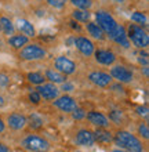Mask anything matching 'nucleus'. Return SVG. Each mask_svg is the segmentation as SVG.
Instances as JSON below:
<instances>
[{
  "label": "nucleus",
  "instance_id": "nucleus-22",
  "mask_svg": "<svg viewBox=\"0 0 149 152\" xmlns=\"http://www.w3.org/2000/svg\"><path fill=\"white\" fill-rule=\"evenodd\" d=\"M26 120H28L26 126H29L32 130H39V129L43 127V118L36 112H33L29 116H26Z\"/></svg>",
  "mask_w": 149,
  "mask_h": 152
},
{
  "label": "nucleus",
  "instance_id": "nucleus-9",
  "mask_svg": "<svg viewBox=\"0 0 149 152\" xmlns=\"http://www.w3.org/2000/svg\"><path fill=\"white\" fill-rule=\"evenodd\" d=\"M54 68H55V71L61 72L65 76L73 75V73L76 72V64L71 58L64 57V56L57 57L55 60H54Z\"/></svg>",
  "mask_w": 149,
  "mask_h": 152
},
{
  "label": "nucleus",
  "instance_id": "nucleus-8",
  "mask_svg": "<svg viewBox=\"0 0 149 152\" xmlns=\"http://www.w3.org/2000/svg\"><path fill=\"white\" fill-rule=\"evenodd\" d=\"M52 102V107L57 108L58 111L61 112H65V113H71L73 109L77 107V102L76 100L73 98V97L68 96V94H65V96H58Z\"/></svg>",
  "mask_w": 149,
  "mask_h": 152
},
{
  "label": "nucleus",
  "instance_id": "nucleus-4",
  "mask_svg": "<svg viewBox=\"0 0 149 152\" xmlns=\"http://www.w3.org/2000/svg\"><path fill=\"white\" fill-rule=\"evenodd\" d=\"M46 56H47V51L40 44L36 43L25 44L22 48H20V53H18V57L24 61H40L44 60Z\"/></svg>",
  "mask_w": 149,
  "mask_h": 152
},
{
  "label": "nucleus",
  "instance_id": "nucleus-12",
  "mask_svg": "<svg viewBox=\"0 0 149 152\" xmlns=\"http://www.w3.org/2000/svg\"><path fill=\"white\" fill-rule=\"evenodd\" d=\"M108 37L110 40H113L116 44L121 46V47L130 48V44L131 43H130L129 37H127V31H126V28L123 25H117V28L115 29L112 33H109Z\"/></svg>",
  "mask_w": 149,
  "mask_h": 152
},
{
  "label": "nucleus",
  "instance_id": "nucleus-40",
  "mask_svg": "<svg viewBox=\"0 0 149 152\" xmlns=\"http://www.w3.org/2000/svg\"><path fill=\"white\" fill-rule=\"evenodd\" d=\"M142 73H144V76H145V77H148V73H149L148 66H144V69H142Z\"/></svg>",
  "mask_w": 149,
  "mask_h": 152
},
{
  "label": "nucleus",
  "instance_id": "nucleus-3",
  "mask_svg": "<svg viewBox=\"0 0 149 152\" xmlns=\"http://www.w3.org/2000/svg\"><path fill=\"white\" fill-rule=\"evenodd\" d=\"M127 37H129L130 43H133L134 46L140 50H144L149 46V36L145 29H142V26L137 24H131L129 26V32H127Z\"/></svg>",
  "mask_w": 149,
  "mask_h": 152
},
{
  "label": "nucleus",
  "instance_id": "nucleus-24",
  "mask_svg": "<svg viewBox=\"0 0 149 152\" xmlns=\"http://www.w3.org/2000/svg\"><path fill=\"white\" fill-rule=\"evenodd\" d=\"M72 17H73V20L79 21V22H89L90 18H91V12H90L89 10L76 8V10L72 12Z\"/></svg>",
  "mask_w": 149,
  "mask_h": 152
},
{
  "label": "nucleus",
  "instance_id": "nucleus-6",
  "mask_svg": "<svg viewBox=\"0 0 149 152\" xmlns=\"http://www.w3.org/2000/svg\"><path fill=\"white\" fill-rule=\"evenodd\" d=\"M6 126H7L10 130L12 132H21V130H24L26 127V123H28V120H26V116L24 113L21 112H11L8 113L6 116Z\"/></svg>",
  "mask_w": 149,
  "mask_h": 152
},
{
  "label": "nucleus",
  "instance_id": "nucleus-11",
  "mask_svg": "<svg viewBox=\"0 0 149 152\" xmlns=\"http://www.w3.org/2000/svg\"><path fill=\"white\" fill-rule=\"evenodd\" d=\"M36 91L40 94V97L46 101H54L57 97L60 96V88L57 87L54 83H43L39 84Z\"/></svg>",
  "mask_w": 149,
  "mask_h": 152
},
{
  "label": "nucleus",
  "instance_id": "nucleus-34",
  "mask_svg": "<svg viewBox=\"0 0 149 152\" xmlns=\"http://www.w3.org/2000/svg\"><path fill=\"white\" fill-rule=\"evenodd\" d=\"M47 1L55 8H62L65 6V0H47Z\"/></svg>",
  "mask_w": 149,
  "mask_h": 152
},
{
  "label": "nucleus",
  "instance_id": "nucleus-28",
  "mask_svg": "<svg viewBox=\"0 0 149 152\" xmlns=\"http://www.w3.org/2000/svg\"><path fill=\"white\" fill-rule=\"evenodd\" d=\"M137 133H138V136L141 137V138H144V140H148V138H149L148 124L144 123V122H141V123L138 124V127H137Z\"/></svg>",
  "mask_w": 149,
  "mask_h": 152
},
{
  "label": "nucleus",
  "instance_id": "nucleus-45",
  "mask_svg": "<svg viewBox=\"0 0 149 152\" xmlns=\"http://www.w3.org/2000/svg\"><path fill=\"white\" fill-rule=\"evenodd\" d=\"M75 152H83V151H75Z\"/></svg>",
  "mask_w": 149,
  "mask_h": 152
},
{
  "label": "nucleus",
  "instance_id": "nucleus-2",
  "mask_svg": "<svg viewBox=\"0 0 149 152\" xmlns=\"http://www.w3.org/2000/svg\"><path fill=\"white\" fill-rule=\"evenodd\" d=\"M21 148L26 152H49L51 144L47 138L37 134H26L21 140Z\"/></svg>",
  "mask_w": 149,
  "mask_h": 152
},
{
  "label": "nucleus",
  "instance_id": "nucleus-10",
  "mask_svg": "<svg viewBox=\"0 0 149 152\" xmlns=\"http://www.w3.org/2000/svg\"><path fill=\"white\" fill-rule=\"evenodd\" d=\"M89 80L94 86L101 88H105L112 84V76L106 72H102V71H93V72L89 73Z\"/></svg>",
  "mask_w": 149,
  "mask_h": 152
},
{
  "label": "nucleus",
  "instance_id": "nucleus-5",
  "mask_svg": "<svg viewBox=\"0 0 149 152\" xmlns=\"http://www.w3.org/2000/svg\"><path fill=\"white\" fill-rule=\"evenodd\" d=\"M95 20H97V22L95 24L100 26L102 31H104V33H106V35H109V33H112L115 29L117 28V21L113 18L112 14H109L108 11H104V10H98L97 12H95Z\"/></svg>",
  "mask_w": 149,
  "mask_h": 152
},
{
  "label": "nucleus",
  "instance_id": "nucleus-29",
  "mask_svg": "<svg viewBox=\"0 0 149 152\" xmlns=\"http://www.w3.org/2000/svg\"><path fill=\"white\" fill-rule=\"evenodd\" d=\"M86 113H87V112H86V109L80 108V107L77 105L76 108L71 112V115H72V118L75 120H83V119H86Z\"/></svg>",
  "mask_w": 149,
  "mask_h": 152
},
{
  "label": "nucleus",
  "instance_id": "nucleus-21",
  "mask_svg": "<svg viewBox=\"0 0 149 152\" xmlns=\"http://www.w3.org/2000/svg\"><path fill=\"white\" fill-rule=\"evenodd\" d=\"M44 77L47 80H50V83H54V84L64 83L65 80H66V76L62 75L58 71H54V69H47L44 73Z\"/></svg>",
  "mask_w": 149,
  "mask_h": 152
},
{
  "label": "nucleus",
  "instance_id": "nucleus-36",
  "mask_svg": "<svg viewBox=\"0 0 149 152\" xmlns=\"http://www.w3.org/2000/svg\"><path fill=\"white\" fill-rule=\"evenodd\" d=\"M137 113L140 116H145V118H146V116H148V108H146L145 105H144V107H138V108H137Z\"/></svg>",
  "mask_w": 149,
  "mask_h": 152
},
{
  "label": "nucleus",
  "instance_id": "nucleus-35",
  "mask_svg": "<svg viewBox=\"0 0 149 152\" xmlns=\"http://www.w3.org/2000/svg\"><path fill=\"white\" fill-rule=\"evenodd\" d=\"M61 90L64 93H69V91H72L73 90V84L72 83H68L66 80H65L64 83H62V87H61Z\"/></svg>",
  "mask_w": 149,
  "mask_h": 152
},
{
  "label": "nucleus",
  "instance_id": "nucleus-33",
  "mask_svg": "<svg viewBox=\"0 0 149 152\" xmlns=\"http://www.w3.org/2000/svg\"><path fill=\"white\" fill-rule=\"evenodd\" d=\"M8 84H10V76L0 72V87H7Z\"/></svg>",
  "mask_w": 149,
  "mask_h": 152
},
{
  "label": "nucleus",
  "instance_id": "nucleus-7",
  "mask_svg": "<svg viewBox=\"0 0 149 152\" xmlns=\"http://www.w3.org/2000/svg\"><path fill=\"white\" fill-rule=\"evenodd\" d=\"M109 75L112 76V79L117 80L119 83H131L134 80V73L133 71H130L124 65H115L110 68Z\"/></svg>",
  "mask_w": 149,
  "mask_h": 152
},
{
  "label": "nucleus",
  "instance_id": "nucleus-18",
  "mask_svg": "<svg viewBox=\"0 0 149 152\" xmlns=\"http://www.w3.org/2000/svg\"><path fill=\"white\" fill-rule=\"evenodd\" d=\"M94 133V140L95 142L98 144H110L112 142V138H113V134L109 132L108 129H104V127H97Z\"/></svg>",
  "mask_w": 149,
  "mask_h": 152
},
{
  "label": "nucleus",
  "instance_id": "nucleus-38",
  "mask_svg": "<svg viewBox=\"0 0 149 152\" xmlns=\"http://www.w3.org/2000/svg\"><path fill=\"white\" fill-rule=\"evenodd\" d=\"M0 152H11V151H10V148L4 142H0Z\"/></svg>",
  "mask_w": 149,
  "mask_h": 152
},
{
  "label": "nucleus",
  "instance_id": "nucleus-25",
  "mask_svg": "<svg viewBox=\"0 0 149 152\" xmlns=\"http://www.w3.org/2000/svg\"><path fill=\"white\" fill-rule=\"evenodd\" d=\"M26 77H28V82H29V83L35 84V86L43 84L46 82L44 75H43V73H40V72H29L28 75H26Z\"/></svg>",
  "mask_w": 149,
  "mask_h": 152
},
{
  "label": "nucleus",
  "instance_id": "nucleus-16",
  "mask_svg": "<svg viewBox=\"0 0 149 152\" xmlns=\"http://www.w3.org/2000/svg\"><path fill=\"white\" fill-rule=\"evenodd\" d=\"M75 142L80 147H93L95 144L94 140V133L89 129H80L77 130L76 136H75Z\"/></svg>",
  "mask_w": 149,
  "mask_h": 152
},
{
  "label": "nucleus",
  "instance_id": "nucleus-13",
  "mask_svg": "<svg viewBox=\"0 0 149 152\" xmlns=\"http://www.w3.org/2000/svg\"><path fill=\"white\" fill-rule=\"evenodd\" d=\"M86 119L89 120L90 123L95 126V127H104V129H109L110 126V120L108 119V116L104 115L100 111H90L86 113Z\"/></svg>",
  "mask_w": 149,
  "mask_h": 152
},
{
  "label": "nucleus",
  "instance_id": "nucleus-41",
  "mask_svg": "<svg viewBox=\"0 0 149 152\" xmlns=\"http://www.w3.org/2000/svg\"><path fill=\"white\" fill-rule=\"evenodd\" d=\"M4 104H6V101H4V97L1 96V94H0V108H1V107H3Z\"/></svg>",
  "mask_w": 149,
  "mask_h": 152
},
{
  "label": "nucleus",
  "instance_id": "nucleus-27",
  "mask_svg": "<svg viewBox=\"0 0 149 152\" xmlns=\"http://www.w3.org/2000/svg\"><path fill=\"white\" fill-rule=\"evenodd\" d=\"M71 3L76 8H80V10H90L91 6H93L91 0H71Z\"/></svg>",
  "mask_w": 149,
  "mask_h": 152
},
{
  "label": "nucleus",
  "instance_id": "nucleus-32",
  "mask_svg": "<svg viewBox=\"0 0 149 152\" xmlns=\"http://www.w3.org/2000/svg\"><path fill=\"white\" fill-rule=\"evenodd\" d=\"M137 61H138V64H140V65L148 66V62H149V60H148V53H146V51H142V50H141V51L138 53Z\"/></svg>",
  "mask_w": 149,
  "mask_h": 152
},
{
  "label": "nucleus",
  "instance_id": "nucleus-1",
  "mask_svg": "<svg viewBox=\"0 0 149 152\" xmlns=\"http://www.w3.org/2000/svg\"><path fill=\"white\" fill-rule=\"evenodd\" d=\"M112 141L119 147L120 149L129 152H144V144L140 137H137L133 133L127 130H117L113 134Z\"/></svg>",
  "mask_w": 149,
  "mask_h": 152
},
{
  "label": "nucleus",
  "instance_id": "nucleus-19",
  "mask_svg": "<svg viewBox=\"0 0 149 152\" xmlns=\"http://www.w3.org/2000/svg\"><path fill=\"white\" fill-rule=\"evenodd\" d=\"M28 43H29V37L25 36V35H11L7 39V44L11 46L12 48H15V50H20Z\"/></svg>",
  "mask_w": 149,
  "mask_h": 152
},
{
  "label": "nucleus",
  "instance_id": "nucleus-31",
  "mask_svg": "<svg viewBox=\"0 0 149 152\" xmlns=\"http://www.w3.org/2000/svg\"><path fill=\"white\" fill-rule=\"evenodd\" d=\"M28 100H29V102H32V104L39 105L41 102V97H40V94H39L36 90H33V91H31L28 94Z\"/></svg>",
  "mask_w": 149,
  "mask_h": 152
},
{
  "label": "nucleus",
  "instance_id": "nucleus-42",
  "mask_svg": "<svg viewBox=\"0 0 149 152\" xmlns=\"http://www.w3.org/2000/svg\"><path fill=\"white\" fill-rule=\"evenodd\" d=\"M110 152H129V151H124V149H120V148H117V149H112Z\"/></svg>",
  "mask_w": 149,
  "mask_h": 152
},
{
  "label": "nucleus",
  "instance_id": "nucleus-17",
  "mask_svg": "<svg viewBox=\"0 0 149 152\" xmlns=\"http://www.w3.org/2000/svg\"><path fill=\"white\" fill-rule=\"evenodd\" d=\"M17 29H18L22 35H25V36H28V37L36 36V29H35L33 24L31 21L25 20V18H20V20L17 21Z\"/></svg>",
  "mask_w": 149,
  "mask_h": 152
},
{
  "label": "nucleus",
  "instance_id": "nucleus-37",
  "mask_svg": "<svg viewBox=\"0 0 149 152\" xmlns=\"http://www.w3.org/2000/svg\"><path fill=\"white\" fill-rule=\"evenodd\" d=\"M6 129H7V126H6V122H4L3 118H0V136H1V134L6 132Z\"/></svg>",
  "mask_w": 149,
  "mask_h": 152
},
{
  "label": "nucleus",
  "instance_id": "nucleus-15",
  "mask_svg": "<svg viewBox=\"0 0 149 152\" xmlns=\"http://www.w3.org/2000/svg\"><path fill=\"white\" fill-rule=\"evenodd\" d=\"M94 58L98 64L105 65V66H109V65H113L115 61H116V56L115 53L110 51V50H104V48H98V50H94L93 53Z\"/></svg>",
  "mask_w": 149,
  "mask_h": 152
},
{
  "label": "nucleus",
  "instance_id": "nucleus-43",
  "mask_svg": "<svg viewBox=\"0 0 149 152\" xmlns=\"http://www.w3.org/2000/svg\"><path fill=\"white\" fill-rule=\"evenodd\" d=\"M112 1H115V3H119V4H121V3H124L126 0H112Z\"/></svg>",
  "mask_w": 149,
  "mask_h": 152
},
{
  "label": "nucleus",
  "instance_id": "nucleus-46",
  "mask_svg": "<svg viewBox=\"0 0 149 152\" xmlns=\"http://www.w3.org/2000/svg\"><path fill=\"white\" fill-rule=\"evenodd\" d=\"M0 32H1V26H0Z\"/></svg>",
  "mask_w": 149,
  "mask_h": 152
},
{
  "label": "nucleus",
  "instance_id": "nucleus-23",
  "mask_svg": "<svg viewBox=\"0 0 149 152\" xmlns=\"http://www.w3.org/2000/svg\"><path fill=\"white\" fill-rule=\"evenodd\" d=\"M0 26H1V32L7 36H11L15 32V26L12 24V21L8 17H0Z\"/></svg>",
  "mask_w": 149,
  "mask_h": 152
},
{
  "label": "nucleus",
  "instance_id": "nucleus-14",
  "mask_svg": "<svg viewBox=\"0 0 149 152\" xmlns=\"http://www.w3.org/2000/svg\"><path fill=\"white\" fill-rule=\"evenodd\" d=\"M73 44H75V47H76L84 57H91L93 56V53H94V50H95L93 42H91L90 39H87V37H84V36L75 37V39H73Z\"/></svg>",
  "mask_w": 149,
  "mask_h": 152
},
{
  "label": "nucleus",
  "instance_id": "nucleus-39",
  "mask_svg": "<svg viewBox=\"0 0 149 152\" xmlns=\"http://www.w3.org/2000/svg\"><path fill=\"white\" fill-rule=\"evenodd\" d=\"M71 25H72L73 29H76V31H79V32H80V26H79V25H77L75 21H72V22H71Z\"/></svg>",
  "mask_w": 149,
  "mask_h": 152
},
{
  "label": "nucleus",
  "instance_id": "nucleus-44",
  "mask_svg": "<svg viewBox=\"0 0 149 152\" xmlns=\"http://www.w3.org/2000/svg\"><path fill=\"white\" fill-rule=\"evenodd\" d=\"M15 152H26L25 149H22V148H18V149H15Z\"/></svg>",
  "mask_w": 149,
  "mask_h": 152
},
{
  "label": "nucleus",
  "instance_id": "nucleus-20",
  "mask_svg": "<svg viewBox=\"0 0 149 152\" xmlns=\"http://www.w3.org/2000/svg\"><path fill=\"white\" fill-rule=\"evenodd\" d=\"M86 29H87V32H89V35L93 39L95 40H104L105 39V33L104 31L98 26L95 22H91V21H89L87 22V25H86Z\"/></svg>",
  "mask_w": 149,
  "mask_h": 152
},
{
  "label": "nucleus",
  "instance_id": "nucleus-26",
  "mask_svg": "<svg viewBox=\"0 0 149 152\" xmlns=\"http://www.w3.org/2000/svg\"><path fill=\"white\" fill-rule=\"evenodd\" d=\"M130 18H131V21L134 24L140 25V26H145L146 22H148V18H146V15L142 11H134Z\"/></svg>",
  "mask_w": 149,
  "mask_h": 152
},
{
  "label": "nucleus",
  "instance_id": "nucleus-30",
  "mask_svg": "<svg viewBox=\"0 0 149 152\" xmlns=\"http://www.w3.org/2000/svg\"><path fill=\"white\" fill-rule=\"evenodd\" d=\"M108 119L112 120L113 123H116V124H121L123 120H124V116H123V113H121L120 111H112Z\"/></svg>",
  "mask_w": 149,
  "mask_h": 152
}]
</instances>
